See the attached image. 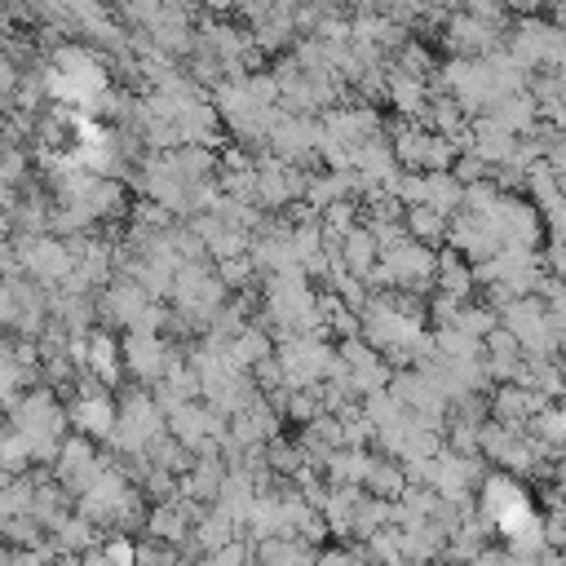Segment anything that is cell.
Instances as JSON below:
<instances>
[{
  "label": "cell",
  "instance_id": "15",
  "mask_svg": "<svg viewBox=\"0 0 566 566\" xmlns=\"http://www.w3.org/2000/svg\"><path fill=\"white\" fill-rule=\"evenodd\" d=\"M531 438L544 442L553 455L566 451V402H548L535 420H531Z\"/></svg>",
  "mask_w": 566,
  "mask_h": 566
},
{
  "label": "cell",
  "instance_id": "21",
  "mask_svg": "<svg viewBox=\"0 0 566 566\" xmlns=\"http://www.w3.org/2000/svg\"><path fill=\"white\" fill-rule=\"evenodd\" d=\"M195 566H252V553H248V544H243V539H234L230 548L208 553V557H199Z\"/></svg>",
  "mask_w": 566,
  "mask_h": 566
},
{
  "label": "cell",
  "instance_id": "13",
  "mask_svg": "<svg viewBox=\"0 0 566 566\" xmlns=\"http://www.w3.org/2000/svg\"><path fill=\"white\" fill-rule=\"evenodd\" d=\"M367 495H380V500H402L407 491V473H402V460H385V455H371V469H367V482H363Z\"/></svg>",
  "mask_w": 566,
  "mask_h": 566
},
{
  "label": "cell",
  "instance_id": "16",
  "mask_svg": "<svg viewBox=\"0 0 566 566\" xmlns=\"http://www.w3.org/2000/svg\"><path fill=\"white\" fill-rule=\"evenodd\" d=\"M80 566H137V544L124 535H111L88 557H80Z\"/></svg>",
  "mask_w": 566,
  "mask_h": 566
},
{
  "label": "cell",
  "instance_id": "19",
  "mask_svg": "<svg viewBox=\"0 0 566 566\" xmlns=\"http://www.w3.org/2000/svg\"><path fill=\"white\" fill-rule=\"evenodd\" d=\"M451 177H455V181L469 190V186H482V181H491V168H486L478 155H460V159H455V168H451Z\"/></svg>",
  "mask_w": 566,
  "mask_h": 566
},
{
  "label": "cell",
  "instance_id": "14",
  "mask_svg": "<svg viewBox=\"0 0 566 566\" xmlns=\"http://www.w3.org/2000/svg\"><path fill=\"white\" fill-rule=\"evenodd\" d=\"M402 226H407V234H411L416 243H424V248H438L442 239H451V221H447L442 212H433L429 203H420V208H407Z\"/></svg>",
  "mask_w": 566,
  "mask_h": 566
},
{
  "label": "cell",
  "instance_id": "4",
  "mask_svg": "<svg viewBox=\"0 0 566 566\" xmlns=\"http://www.w3.org/2000/svg\"><path fill=\"white\" fill-rule=\"evenodd\" d=\"M71 424H75V433L88 438V442H111V438H115V424H119V402H115L106 389H97V380H93L88 389L75 394V402H71Z\"/></svg>",
  "mask_w": 566,
  "mask_h": 566
},
{
  "label": "cell",
  "instance_id": "20",
  "mask_svg": "<svg viewBox=\"0 0 566 566\" xmlns=\"http://www.w3.org/2000/svg\"><path fill=\"white\" fill-rule=\"evenodd\" d=\"M482 345H486V358H526V354H522V340H517L509 327H495Z\"/></svg>",
  "mask_w": 566,
  "mask_h": 566
},
{
  "label": "cell",
  "instance_id": "10",
  "mask_svg": "<svg viewBox=\"0 0 566 566\" xmlns=\"http://www.w3.org/2000/svg\"><path fill=\"white\" fill-rule=\"evenodd\" d=\"M340 265H345L354 279H367V274L380 265V243H376V234H371L367 226H358L354 234H345V243H340Z\"/></svg>",
  "mask_w": 566,
  "mask_h": 566
},
{
  "label": "cell",
  "instance_id": "3",
  "mask_svg": "<svg viewBox=\"0 0 566 566\" xmlns=\"http://www.w3.org/2000/svg\"><path fill=\"white\" fill-rule=\"evenodd\" d=\"M124 371L137 380V385H164L186 358L164 340V336H124Z\"/></svg>",
  "mask_w": 566,
  "mask_h": 566
},
{
  "label": "cell",
  "instance_id": "18",
  "mask_svg": "<svg viewBox=\"0 0 566 566\" xmlns=\"http://www.w3.org/2000/svg\"><path fill=\"white\" fill-rule=\"evenodd\" d=\"M137 566H177V548H168V544L142 535V539H137Z\"/></svg>",
  "mask_w": 566,
  "mask_h": 566
},
{
  "label": "cell",
  "instance_id": "23",
  "mask_svg": "<svg viewBox=\"0 0 566 566\" xmlns=\"http://www.w3.org/2000/svg\"><path fill=\"white\" fill-rule=\"evenodd\" d=\"M557 553H562V557H566V544H562V548H557Z\"/></svg>",
  "mask_w": 566,
  "mask_h": 566
},
{
  "label": "cell",
  "instance_id": "12",
  "mask_svg": "<svg viewBox=\"0 0 566 566\" xmlns=\"http://www.w3.org/2000/svg\"><path fill=\"white\" fill-rule=\"evenodd\" d=\"M473 265L460 256V252H451V248H442L438 252V292H447V296H455V301H469V292H473Z\"/></svg>",
  "mask_w": 566,
  "mask_h": 566
},
{
  "label": "cell",
  "instance_id": "6",
  "mask_svg": "<svg viewBox=\"0 0 566 566\" xmlns=\"http://www.w3.org/2000/svg\"><path fill=\"white\" fill-rule=\"evenodd\" d=\"M548 402L535 394V389H522V385H495L491 389V420L495 424H509V429H522L531 424Z\"/></svg>",
  "mask_w": 566,
  "mask_h": 566
},
{
  "label": "cell",
  "instance_id": "1",
  "mask_svg": "<svg viewBox=\"0 0 566 566\" xmlns=\"http://www.w3.org/2000/svg\"><path fill=\"white\" fill-rule=\"evenodd\" d=\"M66 420H71V407H62L49 389H31V394L9 411V424L27 438L35 464H57L62 442H66V433H62Z\"/></svg>",
  "mask_w": 566,
  "mask_h": 566
},
{
  "label": "cell",
  "instance_id": "8",
  "mask_svg": "<svg viewBox=\"0 0 566 566\" xmlns=\"http://www.w3.org/2000/svg\"><path fill=\"white\" fill-rule=\"evenodd\" d=\"M256 566H318V548H310L296 535H279V539H261L252 548Z\"/></svg>",
  "mask_w": 566,
  "mask_h": 566
},
{
  "label": "cell",
  "instance_id": "5",
  "mask_svg": "<svg viewBox=\"0 0 566 566\" xmlns=\"http://www.w3.org/2000/svg\"><path fill=\"white\" fill-rule=\"evenodd\" d=\"M155 301H150V292L137 283V279H115L111 287H102V296H97V314L106 318V323H124L128 332H133V323L150 310Z\"/></svg>",
  "mask_w": 566,
  "mask_h": 566
},
{
  "label": "cell",
  "instance_id": "22",
  "mask_svg": "<svg viewBox=\"0 0 566 566\" xmlns=\"http://www.w3.org/2000/svg\"><path fill=\"white\" fill-rule=\"evenodd\" d=\"M553 22H557V27H562V31H566V4H562V9H557V13H553Z\"/></svg>",
  "mask_w": 566,
  "mask_h": 566
},
{
  "label": "cell",
  "instance_id": "2",
  "mask_svg": "<svg viewBox=\"0 0 566 566\" xmlns=\"http://www.w3.org/2000/svg\"><path fill=\"white\" fill-rule=\"evenodd\" d=\"M164 438H168V416H164V407L155 402V394L128 389V394L119 398V424H115L111 451H115L119 460H133V455H150Z\"/></svg>",
  "mask_w": 566,
  "mask_h": 566
},
{
  "label": "cell",
  "instance_id": "7",
  "mask_svg": "<svg viewBox=\"0 0 566 566\" xmlns=\"http://www.w3.org/2000/svg\"><path fill=\"white\" fill-rule=\"evenodd\" d=\"M517 142H522V137H513V133H509V128H500L491 115H482V119H473V142H469V155H478V159H482V164L495 172V168L513 164Z\"/></svg>",
  "mask_w": 566,
  "mask_h": 566
},
{
  "label": "cell",
  "instance_id": "24",
  "mask_svg": "<svg viewBox=\"0 0 566 566\" xmlns=\"http://www.w3.org/2000/svg\"><path fill=\"white\" fill-rule=\"evenodd\" d=\"M252 566H256V562H252Z\"/></svg>",
  "mask_w": 566,
  "mask_h": 566
},
{
  "label": "cell",
  "instance_id": "11",
  "mask_svg": "<svg viewBox=\"0 0 566 566\" xmlns=\"http://www.w3.org/2000/svg\"><path fill=\"white\" fill-rule=\"evenodd\" d=\"M424 203L447 221H455L464 212V186L451 172H424Z\"/></svg>",
  "mask_w": 566,
  "mask_h": 566
},
{
  "label": "cell",
  "instance_id": "9",
  "mask_svg": "<svg viewBox=\"0 0 566 566\" xmlns=\"http://www.w3.org/2000/svg\"><path fill=\"white\" fill-rule=\"evenodd\" d=\"M486 115H491L500 128H509L513 137H531V133L539 128V102H535L531 93H513V97L495 102Z\"/></svg>",
  "mask_w": 566,
  "mask_h": 566
},
{
  "label": "cell",
  "instance_id": "17",
  "mask_svg": "<svg viewBox=\"0 0 566 566\" xmlns=\"http://www.w3.org/2000/svg\"><path fill=\"white\" fill-rule=\"evenodd\" d=\"M27 464H35L31 447H27V438L18 429H9L4 433V478H27Z\"/></svg>",
  "mask_w": 566,
  "mask_h": 566
}]
</instances>
